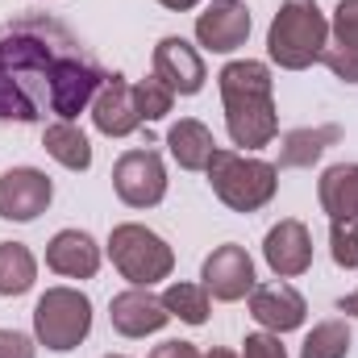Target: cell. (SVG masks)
<instances>
[{
    "label": "cell",
    "instance_id": "obj_4",
    "mask_svg": "<svg viewBox=\"0 0 358 358\" xmlns=\"http://www.w3.org/2000/svg\"><path fill=\"white\" fill-rule=\"evenodd\" d=\"M204 176L213 183V196L234 208V213H259L267 208L279 192V167L263 163L255 155H242V150H229V146H217Z\"/></svg>",
    "mask_w": 358,
    "mask_h": 358
},
{
    "label": "cell",
    "instance_id": "obj_12",
    "mask_svg": "<svg viewBox=\"0 0 358 358\" xmlns=\"http://www.w3.org/2000/svg\"><path fill=\"white\" fill-rule=\"evenodd\" d=\"M108 321L121 338H146V334H159L171 321V313H167L163 296H155L150 287H125L113 296Z\"/></svg>",
    "mask_w": 358,
    "mask_h": 358
},
{
    "label": "cell",
    "instance_id": "obj_34",
    "mask_svg": "<svg viewBox=\"0 0 358 358\" xmlns=\"http://www.w3.org/2000/svg\"><path fill=\"white\" fill-rule=\"evenodd\" d=\"M104 358H125V355H104Z\"/></svg>",
    "mask_w": 358,
    "mask_h": 358
},
{
    "label": "cell",
    "instance_id": "obj_19",
    "mask_svg": "<svg viewBox=\"0 0 358 358\" xmlns=\"http://www.w3.org/2000/svg\"><path fill=\"white\" fill-rule=\"evenodd\" d=\"M42 150L67 171H88L92 167V142L76 121H50L42 129Z\"/></svg>",
    "mask_w": 358,
    "mask_h": 358
},
{
    "label": "cell",
    "instance_id": "obj_6",
    "mask_svg": "<svg viewBox=\"0 0 358 358\" xmlns=\"http://www.w3.org/2000/svg\"><path fill=\"white\" fill-rule=\"evenodd\" d=\"M92 334V300L80 287H46L34 304V338L38 346L67 355Z\"/></svg>",
    "mask_w": 358,
    "mask_h": 358
},
{
    "label": "cell",
    "instance_id": "obj_33",
    "mask_svg": "<svg viewBox=\"0 0 358 358\" xmlns=\"http://www.w3.org/2000/svg\"><path fill=\"white\" fill-rule=\"evenodd\" d=\"M200 358H238V355H234V350H204Z\"/></svg>",
    "mask_w": 358,
    "mask_h": 358
},
{
    "label": "cell",
    "instance_id": "obj_3",
    "mask_svg": "<svg viewBox=\"0 0 358 358\" xmlns=\"http://www.w3.org/2000/svg\"><path fill=\"white\" fill-rule=\"evenodd\" d=\"M329 46V21L317 0H283L271 17L267 55L283 71H308L321 63V50Z\"/></svg>",
    "mask_w": 358,
    "mask_h": 358
},
{
    "label": "cell",
    "instance_id": "obj_21",
    "mask_svg": "<svg viewBox=\"0 0 358 358\" xmlns=\"http://www.w3.org/2000/svg\"><path fill=\"white\" fill-rule=\"evenodd\" d=\"M38 279V259L21 242H0V296H25Z\"/></svg>",
    "mask_w": 358,
    "mask_h": 358
},
{
    "label": "cell",
    "instance_id": "obj_8",
    "mask_svg": "<svg viewBox=\"0 0 358 358\" xmlns=\"http://www.w3.org/2000/svg\"><path fill=\"white\" fill-rule=\"evenodd\" d=\"M55 200V183L38 167H8L0 176V217L4 221H38Z\"/></svg>",
    "mask_w": 358,
    "mask_h": 358
},
{
    "label": "cell",
    "instance_id": "obj_16",
    "mask_svg": "<svg viewBox=\"0 0 358 358\" xmlns=\"http://www.w3.org/2000/svg\"><path fill=\"white\" fill-rule=\"evenodd\" d=\"M46 267L63 279H92L100 271V246L84 229H59L46 242Z\"/></svg>",
    "mask_w": 358,
    "mask_h": 358
},
{
    "label": "cell",
    "instance_id": "obj_27",
    "mask_svg": "<svg viewBox=\"0 0 358 358\" xmlns=\"http://www.w3.org/2000/svg\"><path fill=\"white\" fill-rule=\"evenodd\" d=\"M321 63H325L342 84H358V50L355 46H338V42H329V46L321 50Z\"/></svg>",
    "mask_w": 358,
    "mask_h": 358
},
{
    "label": "cell",
    "instance_id": "obj_11",
    "mask_svg": "<svg viewBox=\"0 0 358 358\" xmlns=\"http://www.w3.org/2000/svg\"><path fill=\"white\" fill-rule=\"evenodd\" d=\"M150 76H159L167 88L176 92V96H196V92L204 88V80H208L200 50H196L192 42L176 38V34L159 38L155 59H150Z\"/></svg>",
    "mask_w": 358,
    "mask_h": 358
},
{
    "label": "cell",
    "instance_id": "obj_31",
    "mask_svg": "<svg viewBox=\"0 0 358 358\" xmlns=\"http://www.w3.org/2000/svg\"><path fill=\"white\" fill-rule=\"evenodd\" d=\"M338 308H342L346 317H358V292H350V296H342V300H338Z\"/></svg>",
    "mask_w": 358,
    "mask_h": 358
},
{
    "label": "cell",
    "instance_id": "obj_18",
    "mask_svg": "<svg viewBox=\"0 0 358 358\" xmlns=\"http://www.w3.org/2000/svg\"><path fill=\"white\" fill-rule=\"evenodd\" d=\"M321 208L329 221H358V163H338L317 183Z\"/></svg>",
    "mask_w": 358,
    "mask_h": 358
},
{
    "label": "cell",
    "instance_id": "obj_17",
    "mask_svg": "<svg viewBox=\"0 0 358 358\" xmlns=\"http://www.w3.org/2000/svg\"><path fill=\"white\" fill-rule=\"evenodd\" d=\"M167 150H171V159L183 171H204L208 159H213V150H217V142H213V129L204 121L179 117L176 125L167 129Z\"/></svg>",
    "mask_w": 358,
    "mask_h": 358
},
{
    "label": "cell",
    "instance_id": "obj_25",
    "mask_svg": "<svg viewBox=\"0 0 358 358\" xmlns=\"http://www.w3.org/2000/svg\"><path fill=\"white\" fill-rule=\"evenodd\" d=\"M329 255L342 271H358V221H334L329 225Z\"/></svg>",
    "mask_w": 358,
    "mask_h": 358
},
{
    "label": "cell",
    "instance_id": "obj_1",
    "mask_svg": "<svg viewBox=\"0 0 358 358\" xmlns=\"http://www.w3.org/2000/svg\"><path fill=\"white\" fill-rule=\"evenodd\" d=\"M80 50L76 34L46 17L21 13L0 25V121L34 125L50 113V76L55 67Z\"/></svg>",
    "mask_w": 358,
    "mask_h": 358
},
{
    "label": "cell",
    "instance_id": "obj_15",
    "mask_svg": "<svg viewBox=\"0 0 358 358\" xmlns=\"http://www.w3.org/2000/svg\"><path fill=\"white\" fill-rule=\"evenodd\" d=\"M92 125L104 134V138H129L138 125H142V113H138V100H134V84H125V76H108L96 100H92Z\"/></svg>",
    "mask_w": 358,
    "mask_h": 358
},
{
    "label": "cell",
    "instance_id": "obj_29",
    "mask_svg": "<svg viewBox=\"0 0 358 358\" xmlns=\"http://www.w3.org/2000/svg\"><path fill=\"white\" fill-rule=\"evenodd\" d=\"M34 355H38L34 338H25L17 329H0V358H34Z\"/></svg>",
    "mask_w": 358,
    "mask_h": 358
},
{
    "label": "cell",
    "instance_id": "obj_28",
    "mask_svg": "<svg viewBox=\"0 0 358 358\" xmlns=\"http://www.w3.org/2000/svg\"><path fill=\"white\" fill-rule=\"evenodd\" d=\"M242 358H287L283 350V342H279V334H246V342H242Z\"/></svg>",
    "mask_w": 358,
    "mask_h": 358
},
{
    "label": "cell",
    "instance_id": "obj_9",
    "mask_svg": "<svg viewBox=\"0 0 358 358\" xmlns=\"http://www.w3.org/2000/svg\"><path fill=\"white\" fill-rule=\"evenodd\" d=\"M200 279H204V292L221 304H234V300H246L255 292V259L246 255V246L238 242H225L217 246L204 267H200Z\"/></svg>",
    "mask_w": 358,
    "mask_h": 358
},
{
    "label": "cell",
    "instance_id": "obj_23",
    "mask_svg": "<svg viewBox=\"0 0 358 358\" xmlns=\"http://www.w3.org/2000/svg\"><path fill=\"white\" fill-rule=\"evenodd\" d=\"M346 355H350V325L338 321V317L313 325V334L300 346V358H346Z\"/></svg>",
    "mask_w": 358,
    "mask_h": 358
},
{
    "label": "cell",
    "instance_id": "obj_2",
    "mask_svg": "<svg viewBox=\"0 0 358 358\" xmlns=\"http://www.w3.org/2000/svg\"><path fill=\"white\" fill-rule=\"evenodd\" d=\"M271 67L259 59H234L221 67L217 88L225 104V129L229 142L242 150H263L279 134V113H275V92H271Z\"/></svg>",
    "mask_w": 358,
    "mask_h": 358
},
{
    "label": "cell",
    "instance_id": "obj_20",
    "mask_svg": "<svg viewBox=\"0 0 358 358\" xmlns=\"http://www.w3.org/2000/svg\"><path fill=\"white\" fill-rule=\"evenodd\" d=\"M342 138L338 125H321V129H292L283 138V150H279V167H313L334 142Z\"/></svg>",
    "mask_w": 358,
    "mask_h": 358
},
{
    "label": "cell",
    "instance_id": "obj_7",
    "mask_svg": "<svg viewBox=\"0 0 358 358\" xmlns=\"http://www.w3.org/2000/svg\"><path fill=\"white\" fill-rule=\"evenodd\" d=\"M113 192L129 208H155L167 196V167L159 150H125L113 167Z\"/></svg>",
    "mask_w": 358,
    "mask_h": 358
},
{
    "label": "cell",
    "instance_id": "obj_26",
    "mask_svg": "<svg viewBox=\"0 0 358 358\" xmlns=\"http://www.w3.org/2000/svg\"><path fill=\"white\" fill-rule=\"evenodd\" d=\"M329 34H334L338 46H355L358 50V0H338L334 21H329Z\"/></svg>",
    "mask_w": 358,
    "mask_h": 358
},
{
    "label": "cell",
    "instance_id": "obj_30",
    "mask_svg": "<svg viewBox=\"0 0 358 358\" xmlns=\"http://www.w3.org/2000/svg\"><path fill=\"white\" fill-rule=\"evenodd\" d=\"M150 358H200V350L192 342H163L150 350Z\"/></svg>",
    "mask_w": 358,
    "mask_h": 358
},
{
    "label": "cell",
    "instance_id": "obj_22",
    "mask_svg": "<svg viewBox=\"0 0 358 358\" xmlns=\"http://www.w3.org/2000/svg\"><path fill=\"white\" fill-rule=\"evenodd\" d=\"M208 292H204V283H187V279H176V283H167V292H163V304H167V313L179 317L183 325H204L208 321Z\"/></svg>",
    "mask_w": 358,
    "mask_h": 358
},
{
    "label": "cell",
    "instance_id": "obj_10",
    "mask_svg": "<svg viewBox=\"0 0 358 358\" xmlns=\"http://www.w3.org/2000/svg\"><path fill=\"white\" fill-rule=\"evenodd\" d=\"M250 38V8L242 0H208L196 17V42L213 55H234Z\"/></svg>",
    "mask_w": 358,
    "mask_h": 358
},
{
    "label": "cell",
    "instance_id": "obj_24",
    "mask_svg": "<svg viewBox=\"0 0 358 358\" xmlns=\"http://www.w3.org/2000/svg\"><path fill=\"white\" fill-rule=\"evenodd\" d=\"M134 100H138V113L142 121H163L176 104V92L167 88L159 76H146L142 84H134Z\"/></svg>",
    "mask_w": 358,
    "mask_h": 358
},
{
    "label": "cell",
    "instance_id": "obj_13",
    "mask_svg": "<svg viewBox=\"0 0 358 358\" xmlns=\"http://www.w3.org/2000/svg\"><path fill=\"white\" fill-rule=\"evenodd\" d=\"M263 259L279 279H296L313 267V234L304 221L283 217L279 225H271L263 238Z\"/></svg>",
    "mask_w": 358,
    "mask_h": 358
},
{
    "label": "cell",
    "instance_id": "obj_14",
    "mask_svg": "<svg viewBox=\"0 0 358 358\" xmlns=\"http://www.w3.org/2000/svg\"><path fill=\"white\" fill-rule=\"evenodd\" d=\"M250 317H255L267 334H292V329L304 325L308 304H304V296H300L292 283H283V279H275V283H255V292H250Z\"/></svg>",
    "mask_w": 358,
    "mask_h": 358
},
{
    "label": "cell",
    "instance_id": "obj_32",
    "mask_svg": "<svg viewBox=\"0 0 358 358\" xmlns=\"http://www.w3.org/2000/svg\"><path fill=\"white\" fill-rule=\"evenodd\" d=\"M163 8H171V13H187V8H196L200 0H159Z\"/></svg>",
    "mask_w": 358,
    "mask_h": 358
},
{
    "label": "cell",
    "instance_id": "obj_5",
    "mask_svg": "<svg viewBox=\"0 0 358 358\" xmlns=\"http://www.w3.org/2000/svg\"><path fill=\"white\" fill-rule=\"evenodd\" d=\"M108 259L121 271V279H129L134 287H155L159 279H171V271H176V250L155 229H146L138 221L113 225Z\"/></svg>",
    "mask_w": 358,
    "mask_h": 358
}]
</instances>
